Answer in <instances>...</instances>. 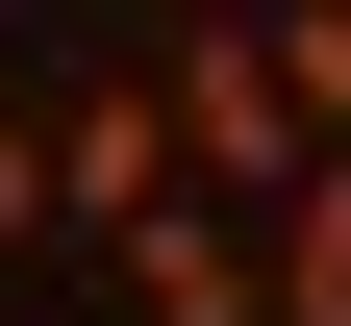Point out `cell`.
I'll return each mask as SVG.
<instances>
[{"instance_id": "3", "label": "cell", "mask_w": 351, "mask_h": 326, "mask_svg": "<svg viewBox=\"0 0 351 326\" xmlns=\"http://www.w3.org/2000/svg\"><path fill=\"white\" fill-rule=\"evenodd\" d=\"M125 301H151V326H276V226H226V201L151 226V251H125Z\"/></svg>"}, {"instance_id": "1", "label": "cell", "mask_w": 351, "mask_h": 326, "mask_svg": "<svg viewBox=\"0 0 351 326\" xmlns=\"http://www.w3.org/2000/svg\"><path fill=\"white\" fill-rule=\"evenodd\" d=\"M151 75H176V126H201V201H226V226H276L301 176H326V126H301V75H276V25H251V0L151 25Z\"/></svg>"}, {"instance_id": "6", "label": "cell", "mask_w": 351, "mask_h": 326, "mask_svg": "<svg viewBox=\"0 0 351 326\" xmlns=\"http://www.w3.org/2000/svg\"><path fill=\"white\" fill-rule=\"evenodd\" d=\"M151 25H201V0H151Z\"/></svg>"}, {"instance_id": "5", "label": "cell", "mask_w": 351, "mask_h": 326, "mask_svg": "<svg viewBox=\"0 0 351 326\" xmlns=\"http://www.w3.org/2000/svg\"><path fill=\"white\" fill-rule=\"evenodd\" d=\"M25 226H75V151H51L25 101H0V251H25Z\"/></svg>"}, {"instance_id": "2", "label": "cell", "mask_w": 351, "mask_h": 326, "mask_svg": "<svg viewBox=\"0 0 351 326\" xmlns=\"http://www.w3.org/2000/svg\"><path fill=\"white\" fill-rule=\"evenodd\" d=\"M51 151H75V251H151V226H201V126H176V75L151 51H125V75H75V101H51Z\"/></svg>"}, {"instance_id": "4", "label": "cell", "mask_w": 351, "mask_h": 326, "mask_svg": "<svg viewBox=\"0 0 351 326\" xmlns=\"http://www.w3.org/2000/svg\"><path fill=\"white\" fill-rule=\"evenodd\" d=\"M276 326H351V151L276 201Z\"/></svg>"}]
</instances>
